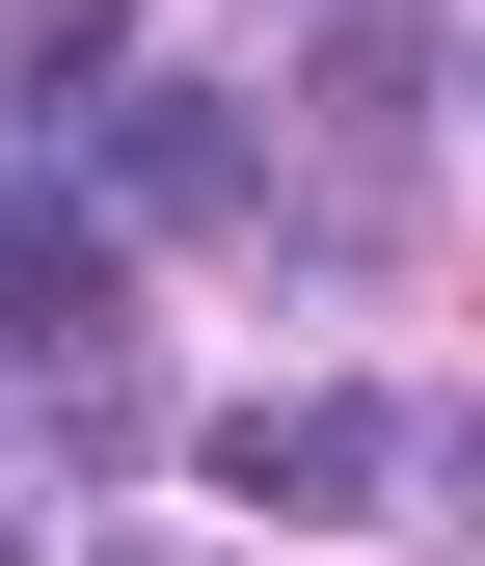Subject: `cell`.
<instances>
[{
	"label": "cell",
	"instance_id": "277c9868",
	"mask_svg": "<svg viewBox=\"0 0 485 566\" xmlns=\"http://www.w3.org/2000/svg\"><path fill=\"white\" fill-rule=\"evenodd\" d=\"M108 189H135V217H243V108L217 82H135L108 108Z\"/></svg>",
	"mask_w": 485,
	"mask_h": 566
},
{
	"label": "cell",
	"instance_id": "6da1fadb",
	"mask_svg": "<svg viewBox=\"0 0 485 566\" xmlns=\"http://www.w3.org/2000/svg\"><path fill=\"white\" fill-rule=\"evenodd\" d=\"M297 108H324L351 243H378V217H404V108H432V0H324V82H297Z\"/></svg>",
	"mask_w": 485,
	"mask_h": 566
},
{
	"label": "cell",
	"instance_id": "8992f818",
	"mask_svg": "<svg viewBox=\"0 0 485 566\" xmlns=\"http://www.w3.org/2000/svg\"><path fill=\"white\" fill-rule=\"evenodd\" d=\"M108 566H162V539H108Z\"/></svg>",
	"mask_w": 485,
	"mask_h": 566
},
{
	"label": "cell",
	"instance_id": "7a4b0ae2",
	"mask_svg": "<svg viewBox=\"0 0 485 566\" xmlns=\"http://www.w3.org/2000/svg\"><path fill=\"white\" fill-rule=\"evenodd\" d=\"M217 485L297 513V539H351L378 485H404V405H217Z\"/></svg>",
	"mask_w": 485,
	"mask_h": 566
},
{
	"label": "cell",
	"instance_id": "5b68a950",
	"mask_svg": "<svg viewBox=\"0 0 485 566\" xmlns=\"http://www.w3.org/2000/svg\"><path fill=\"white\" fill-rule=\"evenodd\" d=\"M404 485H432V513L485 539V405H458V432H404Z\"/></svg>",
	"mask_w": 485,
	"mask_h": 566
},
{
	"label": "cell",
	"instance_id": "52a82bcc",
	"mask_svg": "<svg viewBox=\"0 0 485 566\" xmlns=\"http://www.w3.org/2000/svg\"><path fill=\"white\" fill-rule=\"evenodd\" d=\"M0 566H28V539H0Z\"/></svg>",
	"mask_w": 485,
	"mask_h": 566
},
{
	"label": "cell",
	"instance_id": "3957f363",
	"mask_svg": "<svg viewBox=\"0 0 485 566\" xmlns=\"http://www.w3.org/2000/svg\"><path fill=\"white\" fill-rule=\"evenodd\" d=\"M162 405H189V378H162L108 297H82V324H28V432L82 459V485H135V459H162Z\"/></svg>",
	"mask_w": 485,
	"mask_h": 566
}]
</instances>
